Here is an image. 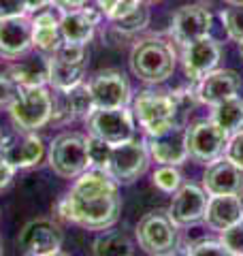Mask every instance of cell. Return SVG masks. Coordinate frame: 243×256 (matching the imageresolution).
Here are the masks:
<instances>
[{
  "instance_id": "cell-43",
  "label": "cell",
  "mask_w": 243,
  "mask_h": 256,
  "mask_svg": "<svg viewBox=\"0 0 243 256\" xmlns=\"http://www.w3.org/2000/svg\"><path fill=\"white\" fill-rule=\"evenodd\" d=\"M237 45H239V54H241V58H243V34L239 36V41H237Z\"/></svg>"
},
{
  "instance_id": "cell-8",
  "label": "cell",
  "mask_w": 243,
  "mask_h": 256,
  "mask_svg": "<svg viewBox=\"0 0 243 256\" xmlns=\"http://www.w3.org/2000/svg\"><path fill=\"white\" fill-rule=\"evenodd\" d=\"M136 242L148 254H171L177 248V224L168 212H150L136 224Z\"/></svg>"
},
{
  "instance_id": "cell-2",
  "label": "cell",
  "mask_w": 243,
  "mask_h": 256,
  "mask_svg": "<svg viewBox=\"0 0 243 256\" xmlns=\"http://www.w3.org/2000/svg\"><path fill=\"white\" fill-rule=\"evenodd\" d=\"M175 52L162 38L148 36L136 41L130 52L132 73L145 84H162L175 70Z\"/></svg>"
},
{
  "instance_id": "cell-21",
  "label": "cell",
  "mask_w": 243,
  "mask_h": 256,
  "mask_svg": "<svg viewBox=\"0 0 243 256\" xmlns=\"http://www.w3.org/2000/svg\"><path fill=\"white\" fill-rule=\"evenodd\" d=\"M243 218V201L241 194H209L205 224L212 230H224L230 224L239 222Z\"/></svg>"
},
{
  "instance_id": "cell-19",
  "label": "cell",
  "mask_w": 243,
  "mask_h": 256,
  "mask_svg": "<svg viewBox=\"0 0 243 256\" xmlns=\"http://www.w3.org/2000/svg\"><path fill=\"white\" fill-rule=\"evenodd\" d=\"M148 150L152 158L160 164H182L190 158L188 146H186V126L175 124L173 128H168L166 132L150 137Z\"/></svg>"
},
{
  "instance_id": "cell-9",
  "label": "cell",
  "mask_w": 243,
  "mask_h": 256,
  "mask_svg": "<svg viewBox=\"0 0 243 256\" xmlns=\"http://www.w3.org/2000/svg\"><path fill=\"white\" fill-rule=\"evenodd\" d=\"M86 68H88L86 45L64 41L50 58V84L54 86V90H66V88L84 82Z\"/></svg>"
},
{
  "instance_id": "cell-3",
  "label": "cell",
  "mask_w": 243,
  "mask_h": 256,
  "mask_svg": "<svg viewBox=\"0 0 243 256\" xmlns=\"http://www.w3.org/2000/svg\"><path fill=\"white\" fill-rule=\"evenodd\" d=\"M18 130H36L52 120V94L45 86L22 88L9 107Z\"/></svg>"
},
{
  "instance_id": "cell-39",
  "label": "cell",
  "mask_w": 243,
  "mask_h": 256,
  "mask_svg": "<svg viewBox=\"0 0 243 256\" xmlns=\"http://www.w3.org/2000/svg\"><path fill=\"white\" fill-rule=\"evenodd\" d=\"M15 171H18V169H15V166L9 162V160L4 158V154H0V190L6 188V186L11 184Z\"/></svg>"
},
{
  "instance_id": "cell-45",
  "label": "cell",
  "mask_w": 243,
  "mask_h": 256,
  "mask_svg": "<svg viewBox=\"0 0 243 256\" xmlns=\"http://www.w3.org/2000/svg\"><path fill=\"white\" fill-rule=\"evenodd\" d=\"M0 254H2V248H0Z\"/></svg>"
},
{
  "instance_id": "cell-24",
  "label": "cell",
  "mask_w": 243,
  "mask_h": 256,
  "mask_svg": "<svg viewBox=\"0 0 243 256\" xmlns=\"http://www.w3.org/2000/svg\"><path fill=\"white\" fill-rule=\"evenodd\" d=\"M6 73L22 88L45 86V84H50V58H45V56H32L28 60H22L18 64H13V66H9Z\"/></svg>"
},
{
  "instance_id": "cell-36",
  "label": "cell",
  "mask_w": 243,
  "mask_h": 256,
  "mask_svg": "<svg viewBox=\"0 0 243 256\" xmlns=\"http://www.w3.org/2000/svg\"><path fill=\"white\" fill-rule=\"evenodd\" d=\"M18 92H20V86L13 82L11 75L0 73V109H9Z\"/></svg>"
},
{
  "instance_id": "cell-35",
  "label": "cell",
  "mask_w": 243,
  "mask_h": 256,
  "mask_svg": "<svg viewBox=\"0 0 243 256\" xmlns=\"http://www.w3.org/2000/svg\"><path fill=\"white\" fill-rule=\"evenodd\" d=\"M188 254L194 256H207V254H216V256H226L228 250L224 248L222 242H216V239H200V242H194L188 246Z\"/></svg>"
},
{
  "instance_id": "cell-23",
  "label": "cell",
  "mask_w": 243,
  "mask_h": 256,
  "mask_svg": "<svg viewBox=\"0 0 243 256\" xmlns=\"http://www.w3.org/2000/svg\"><path fill=\"white\" fill-rule=\"evenodd\" d=\"M32 22V45L45 54H54L64 43L62 30H60V18H56L52 11L40 9L30 20Z\"/></svg>"
},
{
  "instance_id": "cell-7",
  "label": "cell",
  "mask_w": 243,
  "mask_h": 256,
  "mask_svg": "<svg viewBox=\"0 0 243 256\" xmlns=\"http://www.w3.org/2000/svg\"><path fill=\"white\" fill-rule=\"evenodd\" d=\"M148 164H150L148 143L132 137L111 148L107 173L118 184H132L148 171Z\"/></svg>"
},
{
  "instance_id": "cell-17",
  "label": "cell",
  "mask_w": 243,
  "mask_h": 256,
  "mask_svg": "<svg viewBox=\"0 0 243 256\" xmlns=\"http://www.w3.org/2000/svg\"><path fill=\"white\" fill-rule=\"evenodd\" d=\"M202 188L207 190V194H241L243 192V169L226 156L216 158L205 169Z\"/></svg>"
},
{
  "instance_id": "cell-16",
  "label": "cell",
  "mask_w": 243,
  "mask_h": 256,
  "mask_svg": "<svg viewBox=\"0 0 243 256\" xmlns=\"http://www.w3.org/2000/svg\"><path fill=\"white\" fill-rule=\"evenodd\" d=\"M241 75L237 70L230 68H214L212 73H207L202 79L196 82V96L198 102L202 105H218L222 100H228L232 96H239L241 92Z\"/></svg>"
},
{
  "instance_id": "cell-20",
  "label": "cell",
  "mask_w": 243,
  "mask_h": 256,
  "mask_svg": "<svg viewBox=\"0 0 243 256\" xmlns=\"http://www.w3.org/2000/svg\"><path fill=\"white\" fill-rule=\"evenodd\" d=\"M102 18V11H96L94 6L86 4L79 11H68L62 13L60 18V30L66 43L75 45H88L94 36V30L98 26V22Z\"/></svg>"
},
{
  "instance_id": "cell-18",
  "label": "cell",
  "mask_w": 243,
  "mask_h": 256,
  "mask_svg": "<svg viewBox=\"0 0 243 256\" xmlns=\"http://www.w3.org/2000/svg\"><path fill=\"white\" fill-rule=\"evenodd\" d=\"M32 47V22L26 15L0 20V58L15 60Z\"/></svg>"
},
{
  "instance_id": "cell-37",
  "label": "cell",
  "mask_w": 243,
  "mask_h": 256,
  "mask_svg": "<svg viewBox=\"0 0 243 256\" xmlns=\"http://www.w3.org/2000/svg\"><path fill=\"white\" fill-rule=\"evenodd\" d=\"M224 156L230 158L232 162H237L243 169V130L230 134L228 143H226V150H224Z\"/></svg>"
},
{
  "instance_id": "cell-26",
  "label": "cell",
  "mask_w": 243,
  "mask_h": 256,
  "mask_svg": "<svg viewBox=\"0 0 243 256\" xmlns=\"http://www.w3.org/2000/svg\"><path fill=\"white\" fill-rule=\"evenodd\" d=\"M132 252V242L120 230H107L96 237L92 244V254L96 256H130Z\"/></svg>"
},
{
  "instance_id": "cell-44",
  "label": "cell",
  "mask_w": 243,
  "mask_h": 256,
  "mask_svg": "<svg viewBox=\"0 0 243 256\" xmlns=\"http://www.w3.org/2000/svg\"><path fill=\"white\" fill-rule=\"evenodd\" d=\"M241 201H243V192H241Z\"/></svg>"
},
{
  "instance_id": "cell-11",
  "label": "cell",
  "mask_w": 243,
  "mask_h": 256,
  "mask_svg": "<svg viewBox=\"0 0 243 256\" xmlns=\"http://www.w3.org/2000/svg\"><path fill=\"white\" fill-rule=\"evenodd\" d=\"M62 228L50 218H36L22 228L18 237L20 250L30 256H52L62 248Z\"/></svg>"
},
{
  "instance_id": "cell-38",
  "label": "cell",
  "mask_w": 243,
  "mask_h": 256,
  "mask_svg": "<svg viewBox=\"0 0 243 256\" xmlns=\"http://www.w3.org/2000/svg\"><path fill=\"white\" fill-rule=\"evenodd\" d=\"M26 13H28L26 0H0V20L18 18V15H26Z\"/></svg>"
},
{
  "instance_id": "cell-46",
  "label": "cell",
  "mask_w": 243,
  "mask_h": 256,
  "mask_svg": "<svg viewBox=\"0 0 243 256\" xmlns=\"http://www.w3.org/2000/svg\"><path fill=\"white\" fill-rule=\"evenodd\" d=\"M0 139H2V137H0Z\"/></svg>"
},
{
  "instance_id": "cell-1",
  "label": "cell",
  "mask_w": 243,
  "mask_h": 256,
  "mask_svg": "<svg viewBox=\"0 0 243 256\" xmlns=\"http://www.w3.org/2000/svg\"><path fill=\"white\" fill-rule=\"evenodd\" d=\"M62 218L90 230H104L120 220L122 196L118 182L102 169H86L60 201Z\"/></svg>"
},
{
  "instance_id": "cell-22",
  "label": "cell",
  "mask_w": 243,
  "mask_h": 256,
  "mask_svg": "<svg viewBox=\"0 0 243 256\" xmlns=\"http://www.w3.org/2000/svg\"><path fill=\"white\" fill-rule=\"evenodd\" d=\"M2 154L15 169H30V166H34L43 160L45 146L43 139L34 130H24L22 137L6 143L2 148Z\"/></svg>"
},
{
  "instance_id": "cell-31",
  "label": "cell",
  "mask_w": 243,
  "mask_h": 256,
  "mask_svg": "<svg viewBox=\"0 0 243 256\" xmlns=\"http://www.w3.org/2000/svg\"><path fill=\"white\" fill-rule=\"evenodd\" d=\"M111 148L113 146H109L107 141H102L98 137H94V134H90V137H88V156H90V166L107 171Z\"/></svg>"
},
{
  "instance_id": "cell-28",
  "label": "cell",
  "mask_w": 243,
  "mask_h": 256,
  "mask_svg": "<svg viewBox=\"0 0 243 256\" xmlns=\"http://www.w3.org/2000/svg\"><path fill=\"white\" fill-rule=\"evenodd\" d=\"M171 98H173L177 124L186 126V120H188V116L192 114V109L196 107V102H198L196 90H188V88H182V90H177V92H171Z\"/></svg>"
},
{
  "instance_id": "cell-13",
  "label": "cell",
  "mask_w": 243,
  "mask_h": 256,
  "mask_svg": "<svg viewBox=\"0 0 243 256\" xmlns=\"http://www.w3.org/2000/svg\"><path fill=\"white\" fill-rule=\"evenodd\" d=\"M207 190L196 184H184L173 192V201L168 207V216L177 226H192L205 218L207 212Z\"/></svg>"
},
{
  "instance_id": "cell-40",
  "label": "cell",
  "mask_w": 243,
  "mask_h": 256,
  "mask_svg": "<svg viewBox=\"0 0 243 256\" xmlns=\"http://www.w3.org/2000/svg\"><path fill=\"white\" fill-rule=\"evenodd\" d=\"M90 2V0H52V4L58 9L60 13H68V11H79Z\"/></svg>"
},
{
  "instance_id": "cell-34",
  "label": "cell",
  "mask_w": 243,
  "mask_h": 256,
  "mask_svg": "<svg viewBox=\"0 0 243 256\" xmlns=\"http://www.w3.org/2000/svg\"><path fill=\"white\" fill-rule=\"evenodd\" d=\"M220 20L224 24V30L232 41H239L243 34V6H237V11H224L220 13Z\"/></svg>"
},
{
  "instance_id": "cell-15",
  "label": "cell",
  "mask_w": 243,
  "mask_h": 256,
  "mask_svg": "<svg viewBox=\"0 0 243 256\" xmlns=\"http://www.w3.org/2000/svg\"><path fill=\"white\" fill-rule=\"evenodd\" d=\"M88 86H90L96 107H126L130 102V84L122 70H100L90 79Z\"/></svg>"
},
{
  "instance_id": "cell-4",
  "label": "cell",
  "mask_w": 243,
  "mask_h": 256,
  "mask_svg": "<svg viewBox=\"0 0 243 256\" xmlns=\"http://www.w3.org/2000/svg\"><path fill=\"white\" fill-rule=\"evenodd\" d=\"M50 166L60 178H79L86 169H90L88 156V137L81 132H62L52 141L50 148Z\"/></svg>"
},
{
  "instance_id": "cell-32",
  "label": "cell",
  "mask_w": 243,
  "mask_h": 256,
  "mask_svg": "<svg viewBox=\"0 0 243 256\" xmlns=\"http://www.w3.org/2000/svg\"><path fill=\"white\" fill-rule=\"evenodd\" d=\"M96 4H98L102 15H107L113 22V20H120L130 11H134L136 6L141 4V0H96Z\"/></svg>"
},
{
  "instance_id": "cell-33",
  "label": "cell",
  "mask_w": 243,
  "mask_h": 256,
  "mask_svg": "<svg viewBox=\"0 0 243 256\" xmlns=\"http://www.w3.org/2000/svg\"><path fill=\"white\" fill-rule=\"evenodd\" d=\"M220 242L228 250V254L243 256V218L239 222L230 224L228 228L220 230Z\"/></svg>"
},
{
  "instance_id": "cell-10",
  "label": "cell",
  "mask_w": 243,
  "mask_h": 256,
  "mask_svg": "<svg viewBox=\"0 0 243 256\" xmlns=\"http://www.w3.org/2000/svg\"><path fill=\"white\" fill-rule=\"evenodd\" d=\"M90 134L107 141L109 146H118L134 137L132 111L126 107H96L88 116Z\"/></svg>"
},
{
  "instance_id": "cell-41",
  "label": "cell",
  "mask_w": 243,
  "mask_h": 256,
  "mask_svg": "<svg viewBox=\"0 0 243 256\" xmlns=\"http://www.w3.org/2000/svg\"><path fill=\"white\" fill-rule=\"evenodd\" d=\"M47 4H52V0H26L28 13H36V11H40V9H45Z\"/></svg>"
},
{
  "instance_id": "cell-25",
  "label": "cell",
  "mask_w": 243,
  "mask_h": 256,
  "mask_svg": "<svg viewBox=\"0 0 243 256\" xmlns=\"http://www.w3.org/2000/svg\"><path fill=\"white\" fill-rule=\"evenodd\" d=\"M212 118L228 134L243 130V98L232 96V98H228V100L218 102V105H214V116Z\"/></svg>"
},
{
  "instance_id": "cell-42",
  "label": "cell",
  "mask_w": 243,
  "mask_h": 256,
  "mask_svg": "<svg viewBox=\"0 0 243 256\" xmlns=\"http://www.w3.org/2000/svg\"><path fill=\"white\" fill-rule=\"evenodd\" d=\"M226 4H230V6H234V9H237V6H243V0H224Z\"/></svg>"
},
{
  "instance_id": "cell-29",
  "label": "cell",
  "mask_w": 243,
  "mask_h": 256,
  "mask_svg": "<svg viewBox=\"0 0 243 256\" xmlns=\"http://www.w3.org/2000/svg\"><path fill=\"white\" fill-rule=\"evenodd\" d=\"M148 24H150V11H148V6H143V4H139L134 11L124 15V18L113 20V26H116V30L124 32V34H134V32L143 30Z\"/></svg>"
},
{
  "instance_id": "cell-14",
  "label": "cell",
  "mask_w": 243,
  "mask_h": 256,
  "mask_svg": "<svg viewBox=\"0 0 243 256\" xmlns=\"http://www.w3.org/2000/svg\"><path fill=\"white\" fill-rule=\"evenodd\" d=\"M220 56H222L220 43H218L212 34L184 45L182 64H184L186 77H188L190 82H198V79H202L218 66Z\"/></svg>"
},
{
  "instance_id": "cell-5",
  "label": "cell",
  "mask_w": 243,
  "mask_h": 256,
  "mask_svg": "<svg viewBox=\"0 0 243 256\" xmlns=\"http://www.w3.org/2000/svg\"><path fill=\"white\" fill-rule=\"evenodd\" d=\"M132 118L141 124V128L150 137L166 132L168 128L177 124L171 94L150 92V90L141 92L132 100Z\"/></svg>"
},
{
  "instance_id": "cell-12",
  "label": "cell",
  "mask_w": 243,
  "mask_h": 256,
  "mask_svg": "<svg viewBox=\"0 0 243 256\" xmlns=\"http://www.w3.org/2000/svg\"><path fill=\"white\" fill-rule=\"evenodd\" d=\"M212 30H214V15L207 9V4L202 2L186 4L182 9H177V13L173 15L171 36L182 47L196 41V38L209 36Z\"/></svg>"
},
{
  "instance_id": "cell-27",
  "label": "cell",
  "mask_w": 243,
  "mask_h": 256,
  "mask_svg": "<svg viewBox=\"0 0 243 256\" xmlns=\"http://www.w3.org/2000/svg\"><path fill=\"white\" fill-rule=\"evenodd\" d=\"M62 96H64V102H66V107H68L72 118H86L88 120V116L96 109L90 86L84 84V82H79L75 86L66 88V90H62Z\"/></svg>"
},
{
  "instance_id": "cell-6",
  "label": "cell",
  "mask_w": 243,
  "mask_h": 256,
  "mask_svg": "<svg viewBox=\"0 0 243 256\" xmlns=\"http://www.w3.org/2000/svg\"><path fill=\"white\" fill-rule=\"evenodd\" d=\"M230 134L216 122L214 118L209 120H196L190 126H186V146L188 154L196 162L209 164L212 160L220 158L226 150Z\"/></svg>"
},
{
  "instance_id": "cell-30",
  "label": "cell",
  "mask_w": 243,
  "mask_h": 256,
  "mask_svg": "<svg viewBox=\"0 0 243 256\" xmlns=\"http://www.w3.org/2000/svg\"><path fill=\"white\" fill-rule=\"evenodd\" d=\"M154 186L160 188L162 192H168V194H173V192L182 186V173L175 169V164H162L160 169L154 171Z\"/></svg>"
}]
</instances>
